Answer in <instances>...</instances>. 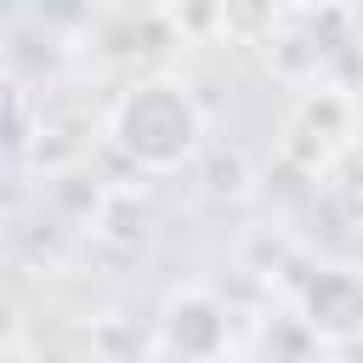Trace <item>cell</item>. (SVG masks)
<instances>
[{
    "mask_svg": "<svg viewBox=\"0 0 363 363\" xmlns=\"http://www.w3.org/2000/svg\"><path fill=\"white\" fill-rule=\"evenodd\" d=\"M204 363H244V357H233V352H216V357H204Z\"/></svg>",
    "mask_w": 363,
    "mask_h": 363,
    "instance_id": "cell-2",
    "label": "cell"
},
{
    "mask_svg": "<svg viewBox=\"0 0 363 363\" xmlns=\"http://www.w3.org/2000/svg\"><path fill=\"white\" fill-rule=\"evenodd\" d=\"M108 130H113L119 153H130L136 164H147V170H176L182 159L199 153L204 119H199L193 96H187L176 79H142L136 91L119 96Z\"/></svg>",
    "mask_w": 363,
    "mask_h": 363,
    "instance_id": "cell-1",
    "label": "cell"
}]
</instances>
